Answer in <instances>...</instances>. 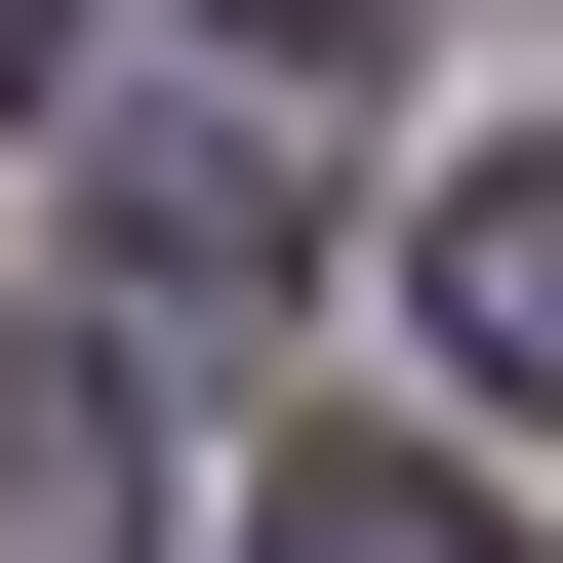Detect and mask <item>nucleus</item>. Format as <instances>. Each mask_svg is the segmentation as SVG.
<instances>
[{"mask_svg":"<svg viewBox=\"0 0 563 563\" xmlns=\"http://www.w3.org/2000/svg\"><path fill=\"white\" fill-rule=\"evenodd\" d=\"M282 242H322L282 81H81V282L121 322H282Z\"/></svg>","mask_w":563,"mask_h":563,"instance_id":"f257e3e1","label":"nucleus"},{"mask_svg":"<svg viewBox=\"0 0 563 563\" xmlns=\"http://www.w3.org/2000/svg\"><path fill=\"white\" fill-rule=\"evenodd\" d=\"M402 322H443L483 402H563V162H443L402 201Z\"/></svg>","mask_w":563,"mask_h":563,"instance_id":"f03ea898","label":"nucleus"},{"mask_svg":"<svg viewBox=\"0 0 563 563\" xmlns=\"http://www.w3.org/2000/svg\"><path fill=\"white\" fill-rule=\"evenodd\" d=\"M242 563H523V523H483L443 443H282V483H242Z\"/></svg>","mask_w":563,"mask_h":563,"instance_id":"7ed1b4c3","label":"nucleus"},{"mask_svg":"<svg viewBox=\"0 0 563 563\" xmlns=\"http://www.w3.org/2000/svg\"><path fill=\"white\" fill-rule=\"evenodd\" d=\"M0 563H121V363H0Z\"/></svg>","mask_w":563,"mask_h":563,"instance_id":"20e7f679","label":"nucleus"},{"mask_svg":"<svg viewBox=\"0 0 563 563\" xmlns=\"http://www.w3.org/2000/svg\"><path fill=\"white\" fill-rule=\"evenodd\" d=\"M201 41H402V0H201Z\"/></svg>","mask_w":563,"mask_h":563,"instance_id":"39448f33","label":"nucleus"},{"mask_svg":"<svg viewBox=\"0 0 563 563\" xmlns=\"http://www.w3.org/2000/svg\"><path fill=\"white\" fill-rule=\"evenodd\" d=\"M0 121H41V0H0Z\"/></svg>","mask_w":563,"mask_h":563,"instance_id":"423d86ee","label":"nucleus"}]
</instances>
